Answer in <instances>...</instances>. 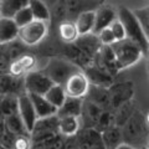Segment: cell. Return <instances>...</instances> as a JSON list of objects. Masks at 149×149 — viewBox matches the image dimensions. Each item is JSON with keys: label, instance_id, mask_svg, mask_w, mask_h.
I'll return each instance as SVG.
<instances>
[{"label": "cell", "instance_id": "ac0fdd59", "mask_svg": "<svg viewBox=\"0 0 149 149\" xmlns=\"http://www.w3.org/2000/svg\"><path fill=\"white\" fill-rule=\"evenodd\" d=\"M81 113V100H73L67 98L65 104L58 109L57 116L61 117H67V116H73V117H78Z\"/></svg>", "mask_w": 149, "mask_h": 149}, {"label": "cell", "instance_id": "9a60e30c", "mask_svg": "<svg viewBox=\"0 0 149 149\" xmlns=\"http://www.w3.org/2000/svg\"><path fill=\"white\" fill-rule=\"evenodd\" d=\"M58 34L61 40L67 44L74 42L80 36L74 21H70V20H65L58 25Z\"/></svg>", "mask_w": 149, "mask_h": 149}, {"label": "cell", "instance_id": "52a82bcc", "mask_svg": "<svg viewBox=\"0 0 149 149\" xmlns=\"http://www.w3.org/2000/svg\"><path fill=\"white\" fill-rule=\"evenodd\" d=\"M52 86H54V82L44 72L32 71L30 73H27L25 77V87H26L27 95L44 96Z\"/></svg>", "mask_w": 149, "mask_h": 149}, {"label": "cell", "instance_id": "484cf974", "mask_svg": "<svg viewBox=\"0 0 149 149\" xmlns=\"http://www.w3.org/2000/svg\"><path fill=\"white\" fill-rule=\"evenodd\" d=\"M148 51H149V50H148Z\"/></svg>", "mask_w": 149, "mask_h": 149}, {"label": "cell", "instance_id": "8fae6325", "mask_svg": "<svg viewBox=\"0 0 149 149\" xmlns=\"http://www.w3.org/2000/svg\"><path fill=\"white\" fill-rule=\"evenodd\" d=\"M36 57L32 55H22L10 65V73L13 76H21L24 73H30L35 71Z\"/></svg>", "mask_w": 149, "mask_h": 149}, {"label": "cell", "instance_id": "5b68a950", "mask_svg": "<svg viewBox=\"0 0 149 149\" xmlns=\"http://www.w3.org/2000/svg\"><path fill=\"white\" fill-rule=\"evenodd\" d=\"M17 111H19V116H20V119L22 124H24L25 129L27 132H32L35 129V125L39 118H37L32 101L27 93L20 95V97L17 98Z\"/></svg>", "mask_w": 149, "mask_h": 149}, {"label": "cell", "instance_id": "7402d4cb", "mask_svg": "<svg viewBox=\"0 0 149 149\" xmlns=\"http://www.w3.org/2000/svg\"><path fill=\"white\" fill-rule=\"evenodd\" d=\"M98 39L101 41V44H103L106 46H109V47L117 42V40H116L113 32H112V30L109 29V27H106V29H103L102 31L98 32Z\"/></svg>", "mask_w": 149, "mask_h": 149}, {"label": "cell", "instance_id": "d4e9b609", "mask_svg": "<svg viewBox=\"0 0 149 149\" xmlns=\"http://www.w3.org/2000/svg\"><path fill=\"white\" fill-rule=\"evenodd\" d=\"M146 119H147V123L149 124V112H148V114H147V117H146Z\"/></svg>", "mask_w": 149, "mask_h": 149}, {"label": "cell", "instance_id": "9c48e42d", "mask_svg": "<svg viewBox=\"0 0 149 149\" xmlns=\"http://www.w3.org/2000/svg\"><path fill=\"white\" fill-rule=\"evenodd\" d=\"M77 31L80 36L88 35L95 31L96 27V11L95 10H85L78 14L77 19L74 20Z\"/></svg>", "mask_w": 149, "mask_h": 149}, {"label": "cell", "instance_id": "4fadbf2b", "mask_svg": "<svg viewBox=\"0 0 149 149\" xmlns=\"http://www.w3.org/2000/svg\"><path fill=\"white\" fill-rule=\"evenodd\" d=\"M44 97L55 107V108H57V111L61 108V107L65 104V102L67 101V96H66V92H65L63 86H58V85H54L47 92L45 93Z\"/></svg>", "mask_w": 149, "mask_h": 149}, {"label": "cell", "instance_id": "3957f363", "mask_svg": "<svg viewBox=\"0 0 149 149\" xmlns=\"http://www.w3.org/2000/svg\"><path fill=\"white\" fill-rule=\"evenodd\" d=\"M118 19L123 22V25L127 31V39L134 41L136 44L141 46V49L143 50V52L149 50V41L147 39L146 34L143 32L141 24L137 20L136 15L133 14V11L128 10V9H120L118 11Z\"/></svg>", "mask_w": 149, "mask_h": 149}, {"label": "cell", "instance_id": "30bf717a", "mask_svg": "<svg viewBox=\"0 0 149 149\" xmlns=\"http://www.w3.org/2000/svg\"><path fill=\"white\" fill-rule=\"evenodd\" d=\"M29 96L32 101V104H34V108L36 111L39 119H46L57 114L58 112L57 108H55L44 96H40V95H29Z\"/></svg>", "mask_w": 149, "mask_h": 149}, {"label": "cell", "instance_id": "d6986e66", "mask_svg": "<svg viewBox=\"0 0 149 149\" xmlns=\"http://www.w3.org/2000/svg\"><path fill=\"white\" fill-rule=\"evenodd\" d=\"M133 14L136 15L137 20L139 21V24H141L143 32L146 34L147 39L149 41V5L136 9V10L133 11Z\"/></svg>", "mask_w": 149, "mask_h": 149}, {"label": "cell", "instance_id": "ffe728a7", "mask_svg": "<svg viewBox=\"0 0 149 149\" xmlns=\"http://www.w3.org/2000/svg\"><path fill=\"white\" fill-rule=\"evenodd\" d=\"M35 19H34V15H32V11H31L29 4L22 8L21 10L14 16V21L16 22V25L19 27H24L26 25H29L30 22H32Z\"/></svg>", "mask_w": 149, "mask_h": 149}, {"label": "cell", "instance_id": "cb8c5ba5", "mask_svg": "<svg viewBox=\"0 0 149 149\" xmlns=\"http://www.w3.org/2000/svg\"><path fill=\"white\" fill-rule=\"evenodd\" d=\"M116 149H133L130 146H128V144H120V146H118Z\"/></svg>", "mask_w": 149, "mask_h": 149}, {"label": "cell", "instance_id": "603a6c76", "mask_svg": "<svg viewBox=\"0 0 149 149\" xmlns=\"http://www.w3.org/2000/svg\"><path fill=\"white\" fill-rule=\"evenodd\" d=\"M31 147V142L27 137L20 136L15 139L14 142V149H30Z\"/></svg>", "mask_w": 149, "mask_h": 149}, {"label": "cell", "instance_id": "ba28073f", "mask_svg": "<svg viewBox=\"0 0 149 149\" xmlns=\"http://www.w3.org/2000/svg\"><path fill=\"white\" fill-rule=\"evenodd\" d=\"M95 11H96L95 32H97V34L103 29H106V27H109V25L118 17V11L111 5L101 6L100 9H97Z\"/></svg>", "mask_w": 149, "mask_h": 149}, {"label": "cell", "instance_id": "2e32d148", "mask_svg": "<svg viewBox=\"0 0 149 149\" xmlns=\"http://www.w3.org/2000/svg\"><path fill=\"white\" fill-rule=\"evenodd\" d=\"M80 129V119L78 117L67 116L58 119V130L63 136H73Z\"/></svg>", "mask_w": 149, "mask_h": 149}, {"label": "cell", "instance_id": "277c9868", "mask_svg": "<svg viewBox=\"0 0 149 149\" xmlns=\"http://www.w3.org/2000/svg\"><path fill=\"white\" fill-rule=\"evenodd\" d=\"M49 32V22L34 20L29 25L20 27L19 39L27 46H35L42 41Z\"/></svg>", "mask_w": 149, "mask_h": 149}, {"label": "cell", "instance_id": "e0dca14e", "mask_svg": "<svg viewBox=\"0 0 149 149\" xmlns=\"http://www.w3.org/2000/svg\"><path fill=\"white\" fill-rule=\"evenodd\" d=\"M29 5H30V9L32 11V15H34L35 20L50 22L51 13L49 10L47 5H46L44 1H40V0H31V1H29Z\"/></svg>", "mask_w": 149, "mask_h": 149}, {"label": "cell", "instance_id": "44dd1931", "mask_svg": "<svg viewBox=\"0 0 149 149\" xmlns=\"http://www.w3.org/2000/svg\"><path fill=\"white\" fill-rule=\"evenodd\" d=\"M109 29L112 30V32H113V35L116 37V40H117V42L127 39V31H125V27L123 25V22L120 21L118 17L109 25Z\"/></svg>", "mask_w": 149, "mask_h": 149}, {"label": "cell", "instance_id": "5bb4252c", "mask_svg": "<svg viewBox=\"0 0 149 149\" xmlns=\"http://www.w3.org/2000/svg\"><path fill=\"white\" fill-rule=\"evenodd\" d=\"M29 1H20V0H5L0 1V17L14 19V16L26 6Z\"/></svg>", "mask_w": 149, "mask_h": 149}, {"label": "cell", "instance_id": "6da1fadb", "mask_svg": "<svg viewBox=\"0 0 149 149\" xmlns=\"http://www.w3.org/2000/svg\"><path fill=\"white\" fill-rule=\"evenodd\" d=\"M119 68H128L137 63L143 56V50L134 41L125 39L111 46Z\"/></svg>", "mask_w": 149, "mask_h": 149}, {"label": "cell", "instance_id": "8992f818", "mask_svg": "<svg viewBox=\"0 0 149 149\" xmlns=\"http://www.w3.org/2000/svg\"><path fill=\"white\" fill-rule=\"evenodd\" d=\"M65 92H66L67 98L81 100L83 96L88 92L90 88V80L83 72H77L72 74L63 85Z\"/></svg>", "mask_w": 149, "mask_h": 149}, {"label": "cell", "instance_id": "7a4b0ae2", "mask_svg": "<svg viewBox=\"0 0 149 149\" xmlns=\"http://www.w3.org/2000/svg\"><path fill=\"white\" fill-rule=\"evenodd\" d=\"M54 85L63 86L72 74L80 72L76 65L63 58H50L42 71Z\"/></svg>", "mask_w": 149, "mask_h": 149}, {"label": "cell", "instance_id": "7c38bea8", "mask_svg": "<svg viewBox=\"0 0 149 149\" xmlns=\"http://www.w3.org/2000/svg\"><path fill=\"white\" fill-rule=\"evenodd\" d=\"M20 27L16 25L14 19L0 17V44H6L19 37Z\"/></svg>", "mask_w": 149, "mask_h": 149}]
</instances>
